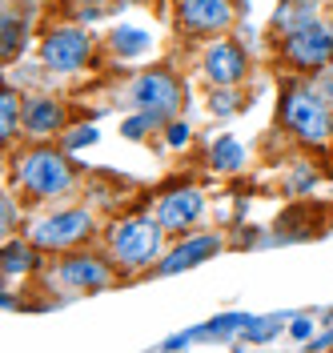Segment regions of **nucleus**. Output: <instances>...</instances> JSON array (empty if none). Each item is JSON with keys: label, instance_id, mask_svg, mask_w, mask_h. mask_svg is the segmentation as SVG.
Masks as SVG:
<instances>
[{"label": "nucleus", "instance_id": "0eeeda50", "mask_svg": "<svg viewBox=\"0 0 333 353\" xmlns=\"http://www.w3.org/2000/svg\"><path fill=\"white\" fill-rule=\"evenodd\" d=\"M89 57V37L81 28H57L45 41V65L57 72H72V68L85 65Z\"/></svg>", "mask_w": 333, "mask_h": 353}, {"label": "nucleus", "instance_id": "a211bd4d", "mask_svg": "<svg viewBox=\"0 0 333 353\" xmlns=\"http://www.w3.org/2000/svg\"><path fill=\"white\" fill-rule=\"evenodd\" d=\"M17 48H21V21L17 17H4V57L12 61Z\"/></svg>", "mask_w": 333, "mask_h": 353}, {"label": "nucleus", "instance_id": "412c9836", "mask_svg": "<svg viewBox=\"0 0 333 353\" xmlns=\"http://www.w3.org/2000/svg\"><path fill=\"white\" fill-rule=\"evenodd\" d=\"M213 109H217V112H233V109H237V92H229V85H225V92L213 97Z\"/></svg>", "mask_w": 333, "mask_h": 353}, {"label": "nucleus", "instance_id": "5701e85b", "mask_svg": "<svg viewBox=\"0 0 333 353\" xmlns=\"http://www.w3.org/2000/svg\"><path fill=\"white\" fill-rule=\"evenodd\" d=\"M185 141H189V129H185V125H173V129H169V145H173V149H185Z\"/></svg>", "mask_w": 333, "mask_h": 353}, {"label": "nucleus", "instance_id": "423d86ee", "mask_svg": "<svg viewBox=\"0 0 333 353\" xmlns=\"http://www.w3.org/2000/svg\"><path fill=\"white\" fill-rule=\"evenodd\" d=\"M92 229V217L89 213H57V217H45L37 229H32V245L41 249H68V245L85 241Z\"/></svg>", "mask_w": 333, "mask_h": 353}, {"label": "nucleus", "instance_id": "6e6552de", "mask_svg": "<svg viewBox=\"0 0 333 353\" xmlns=\"http://www.w3.org/2000/svg\"><path fill=\"white\" fill-rule=\"evenodd\" d=\"M181 21L193 32H217L233 21L229 0H181Z\"/></svg>", "mask_w": 333, "mask_h": 353}, {"label": "nucleus", "instance_id": "f03ea898", "mask_svg": "<svg viewBox=\"0 0 333 353\" xmlns=\"http://www.w3.org/2000/svg\"><path fill=\"white\" fill-rule=\"evenodd\" d=\"M21 181L37 197H57V193H65L72 185V169H68V161L61 153L37 149V153H28L21 161Z\"/></svg>", "mask_w": 333, "mask_h": 353}, {"label": "nucleus", "instance_id": "aec40b11", "mask_svg": "<svg viewBox=\"0 0 333 353\" xmlns=\"http://www.w3.org/2000/svg\"><path fill=\"white\" fill-rule=\"evenodd\" d=\"M89 141H97V129H92V125H77V129L68 132V149H81V145H89Z\"/></svg>", "mask_w": 333, "mask_h": 353}, {"label": "nucleus", "instance_id": "ddd939ff", "mask_svg": "<svg viewBox=\"0 0 333 353\" xmlns=\"http://www.w3.org/2000/svg\"><path fill=\"white\" fill-rule=\"evenodd\" d=\"M61 105L57 101H48V97H41V101H32L28 105V112H24V125H28V132H52L57 125H61Z\"/></svg>", "mask_w": 333, "mask_h": 353}, {"label": "nucleus", "instance_id": "f8f14e48", "mask_svg": "<svg viewBox=\"0 0 333 353\" xmlns=\"http://www.w3.org/2000/svg\"><path fill=\"white\" fill-rule=\"evenodd\" d=\"M61 281L72 289H101L109 285V269L97 257H72V261L61 265Z\"/></svg>", "mask_w": 333, "mask_h": 353}, {"label": "nucleus", "instance_id": "39448f33", "mask_svg": "<svg viewBox=\"0 0 333 353\" xmlns=\"http://www.w3.org/2000/svg\"><path fill=\"white\" fill-rule=\"evenodd\" d=\"M129 105L141 112H153L157 121H169L181 105V88L169 72H145L133 88H129Z\"/></svg>", "mask_w": 333, "mask_h": 353}, {"label": "nucleus", "instance_id": "2eb2a0df", "mask_svg": "<svg viewBox=\"0 0 333 353\" xmlns=\"http://www.w3.org/2000/svg\"><path fill=\"white\" fill-rule=\"evenodd\" d=\"M112 48H117L121 57H137V52L149 48V37H145L141 28H117V32H112Z\"/></svg>", "mask_w": 333, "mask_h": 353}, {"label": "nucleus", "instance_id": "20e7f679", "mask_svg": "<svg viewBox=\"0 0 333 353\" xmlns=\"http://www.w3.org/2000/svg\"><path fill=\"white\" fill-rule=\"evenodd\" d=\"M285 57L293 61V65H301V68L325 65V61L333 57V28L330 24H321L317 17L305 21V24H297V28H289Z\"/></svg>", "mask_w": 333, "mask_h": 353}, {"label": "nucleus", "instance_id": "4be33fe9", "mask_svg": "<svg viewBox=\"0 0 333 353\" xmlns=\"http://www.w3.org/2000/svg\"><path fill=\"white\" fill-rule=\"evenodd\" d=\"M289 330H293V337H297V341H310V337H313V321H310V317H297Z\"/></svg>", "mask_w": 333, "mask_h": 353}, {"label": "nucleus", "instance_id": "dca6fc26", "mask_svg": "<svg viewBox=\"0 0 333 353\" xmlns=\"http://www.w3.org/2000/svg\"><path fill=\"white\" fill-rule=\"evenodd\" d=\"M32 265H37V253H32L28 245H17V241L4 245V273H24V269H32Z\"/></svg>", "mask_w": 333, "mask_h": 353}, {"label": "nucleus", "instance_id": "9b49d317", "mask_svg": "<svg viewBox=\"0 0 333 353\" xmlns=\"http://www.w3.org/2000/svg\"><path fill=\"white\" fill-rule=\"evenodd\" d=\"M221 249V241L217 237H193V241L177 245L165 261H161V273H181V269H193V265H201L205 257H213Z\"/></svg>", "mask_w": 333, "mask_h": 353}, {"label": "nucleus", "instance_id": "4468645a", "mask_svg": "<svg viewBox=\"0 0 333 353\" xmlns=\"http://www.w3.org/2000/svg\"><path fill=\"white\" fill-rule=\"evenodd\" d=\"M213 165L233 173V169H241V165H245V149L233 141V137H221V141L213 145Z\"/></svg>", "mask_w": 333, "mask_h": 353}, {"label": "nucleus", "instance_id": "f3484780", "mask_svg": "<svg viewBox=\"0 0 333 353\" xmlns=\"http://www.w3.org/2000/svg\"><path fill=\"white\" fill-rule=\"evenodd\" d=\"M0 137H4V141L17 137V97H12V92L0 97Z\"/></svg>", "mask_w": 333, "mask_h": 353}, {"label": "nucleus", "instance_id": "b1692460", "mask_svg": "<svg viewBox=\"0 0 333 353\" xmlns=\"http://www.w3.org/2000/svg\"><path fill=\"white\" fill-rule=\"evenodd\" d=\"M81 4H89V0H81ZM92 4H105V0H92Z\"/></svg>", "mask_w": 333, "mask_h": 353}, {"label": "nucleus", "instance_id": "f257e3e1", "mask_svg": "<svg viewBox=\"0 0 333 353\" xmlns=\"http://www.w3.org/2000/svg\"><path fill=\"white\" fill-rule=\"evenodd\" d=\"M285 125L301 141L321 145L330 137V125H333L330 109H325V97L313 92V88H289L285 92Z\"/></svg>", "mask_w": 333, "mask_h": 353}, {"label": "nucleus", "instance_id": "6ab92c4d", "mask_svg": "<svg viewBox=\"0 0 333 353\" xmlns=\"http://www.w3.org/2000/svg\"><path fill=\"white\" fill-rule=\"evenodd\" d=\"M153 125H161V121H157L153 112H145V117H137V121H125V137H145V129H153Z\"/></svg>", "mask_w": 333, "mask_h": 353}, {"label": "nucleus", "instance_id": "1a4fd4ad", "mask_svg": "<svg viewBox=\"0 0 333 353\" xmlns=\"http://www.w3.org/2000/svg\"><path fill=\"white\" fill-rule=\"evenodd\" d=\"M205 77H209L213 85H237L245 77V52L229 41L213 44L209 57H205Z\"/></svg>", "mask_w": 333, "mask_h": 353}, {"label": "nucleus", "instance_id": "7ed1b4c3", "mask_svg": "<svg viewBox=\"0 0 333 353\" xmlns=\"http://www.w3.org/2000/svg\"><path fill=\"white\" fill-rule=\"evenodd\" d=\"M157 245H161V221H125L112 233V253L129 269H141V265L153 261Z\"/></svg>", "mask_w": 333, "mask_h": 353}, {"label": "nucleus", "instance_id": "9d476101", "mask_svg": "<svg viewBox=\"0 0 333 353\" xmlns=\"http://www.w3.org/2000/svg\"><path fill=\"white\" fill-rule=\"evenodd\" d=\"M201 209H205L201 193L177 189V193H169V197L157 205V221H161V229H189V221H197Z\"/></svg>", "mask_w": 333, "mask_h": 353}]
</instances>
